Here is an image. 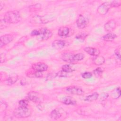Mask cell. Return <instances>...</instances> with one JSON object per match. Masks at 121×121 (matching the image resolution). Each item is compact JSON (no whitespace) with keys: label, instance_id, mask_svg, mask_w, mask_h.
<instances>
[{"label":"cell","instance_id":"6da1fadb","mask_svg":"<svg viewBox=\"0 0 121 121\" xmlns=\"http://www.w3.org/2000/svg\"><path fill=\"white\" fill-rule=\"evenodd\" d=\"M21 20V17L19 12L17 10H12L5 13L3 20L7 24H16Z\"/></svg>","mask_w":121,"mask_h":121},{"label":"cell","instance_id":"7a4b0ae2","mask_svg":"<svg viewBox=\"0 0 121 121\" xmlns=\"http://www.w3.org/2000/svg\"><path fill=\"white\" fill-rule=\"evenodd\" d=\"M31 112L27 107L19 106L13 112V115L17 118H27L31 115Z\"/></svg>","mask_w":121,"mask_h":121},{"label":"cell","instance_id":"3957f363","mask_svg":"<svg viewBox=\"0 0 121 121\" xmlns=\"http://www.w3.org/2000/svg\"><path fill=\"white\" fill-rule=\"evenodd\" d=\"M28 99L35 103H40L43 100V95L38 92L31 91L27 94Z\"/></svg>","mask_w":121,"mask_h":121},{"label":"cell","instance_id":"277c9868","mask_svg":"<svg viewBox=\"0 0 121 121\" xmlns=\"http://www.w3.org/2000/svg\"><path fill=\"white\" fill-rule=\"evenodd\" d=\"M39 30L40 34L38 36L41 40H46L50 38L52 35V32L47 28H42Z\"/></svg>","mask_w":121,"mask_h":121},{"label":"cell","instance_id":"5b68a950","mask_svg":"<svg viewBox=\"0 0 121 121\" xmlns=\"http://www.w3.org/2000/svg\"><path fill=\"white\" fill-rule=\"evenodd\" d=\"M65 92L68 94L81 95L84 94V91L78 86H69L65 88Z\"/></svg>","mask_w":121,"mask_h":121},{"label":"cell","instance_id":"8992f818","mask_svg":"<svg viewBox=\"0 0 121 121\" xmlns=\"http://www.w3.org/2000/svg\"><path fill=\"white\" fill-rule=\"evenodd\" d=\"M88 22L87 18L84 17L83 15L80 14L78 16L77 21L76 24L78 28L80 29H83L86 27Z\"/></svg>","mask_w":121,"mask_h":121},{"label":"cell","instance_id":"52a82bcc","mask_svg":"<svg viewBox=\"0 0 121 121\" xmlns=\"http://www.w3.org/2000/svg\"><path fill=\"white\" fill-rule=\"evenodd\" d=\"M48 66L44 63L43 62H37L32 64V69L37 72H43L45 71L48 69Z\"/></svg>","mask_w":121,"mask_h":121},{"label":"cell","instance_id":"ba28073f","mask_svg":"<svg viewBox=\"0 0 121 121\" xmlns=\"http://www.w3.org/2000/svg\"><path fill=\"white\" fill-rule=\"evenodd\" d=\"M110 7V2H104L98 7L97 12L101 15H104L107 13Z\"/></svg>","mask_w":121,"mask_h":121},{"label":"cell","instance_id":"9c48e42d","mask_svg":"<svg viewBox=\"0 0 121 121\" xmlns=\"http://www.w3.org/2000/svg\"><path fill=\"white\" fill-rule=\"evenodd\" d=\"M14 39V37L12 35L10 34H6L4 35H2L0 37V47H2L4 45H5L11 42Z\"/></svg>","mask_w":121,"mask_h":121},{"label":"cell","instance_id":"30bf717a","mask_svg":"<svg viewBox=\"0 0 121 121\" xmlns=\"http://www.w3.org/2000/svg\"><path fill=\"white\" fill-rule=\"evenodd\" d=\"M116 23L114 20L112 19L107 22L104 25V28L105 31L111 32L116 27Z\"/></svg>","mask_w":121,"mask_h":121},{"label":"cell","instance_id":"8fae6325","mask_svg":"<svg viewBox=\"0 0 121 121\" xmlns=\"http://www.w3.org/2000/svg\"><path fill=\"white\" fill-rule=\"evenodd\" d=\"M66 45L65 41L62 40H54L52 43V46L53 48L56 50H60Z\"/></svg>","mask_w":121,"mask_h":121},{"label":"cell","instance_id":"7c38bea8","mask_svg":"<svg viewBox=\"0 0 121 121\" xmlns=\"http://www.w3.org/2000/svg\"><path fill=\"white\" fill-rule=\"evenodd\" d=\"M69 29L66 26H62L60 27L58 31V35L59 36L65 38L69 36Z\"/></svg>","mask_w":121,"mask_h":121},{"label":"cell","instance_id":"4fadbf2b","mask_svg":"<svg viewBox=\"0 0 121 121\" xmlns=\"http://www.w3.org/2000/svg\"><path fill=\"white\" fill-rule=\"evenodd\" d=\"M84 51L91 56H96L100 54V51L98 49L93 47H86L84 48Z\"/></svg>","mask_w":121,"mask_h":121},{"label":"cell","instance_id":"5bb4252c","mask_svg":"<svg viewBox=\"0 0 121 121\" xmlns=\"http://www.w3.org/2000/svg\"><path fill=\"white\" fill-rule=\"evenodd\" d=\"M73 54L70 53H64L61 56V59L66 62H73Z\"/></svg>","mask_w":121,"mask_h":121},{"label":"cell","instance_id":"9a60e30c","mask_svg":"<svg viewBox=\"0 0 121 121\" xmlns=\"http://www.w3.org/2000/svg\"><path fill=\"white\" fill-rule=\"evenodd\" d=\"M116 37L117 35H116V34H115L114 33L110 32L109 33H107L105 35H104L103 37V39L105 41L111 42L114 40Z\"/></svg>","mask_w":121,"mask_h":121},{"label":"cell","instance_id":"2e32d148","mask_svg":"<svg viewBox=\"0 0 121 121\" xmlns=\"http://www.w3.org/2000/svg\"><path fill=\"white\" fill-rule=\"evenodd\" d=\"M50 115L52 119L57 120L60 118L61 116V113L58 109H55L52 111Z\"/></svg>","mask_w":121,"mask_h":121},{"label":"cell","instance_id":"e0dca14e","mask_svg":"<svg viewBox=\"0 0 121 121\" xmlns=\"http://www.w3.org/2000/svg\"><path fill=\"white\" fill-rule=\"evenodd\" d=\"M62 102L67 105H75L76 104V101L70 96L65 97L62 100Z\"/></svg>","mask_w":121,"mask_h":121},{"label":"cell","instance_id":"ac0fdd59","mask_svg":"<svg viewBox=\"0 0 121 121\" xmlns=\"http://www.w3.org/2000/svg\"><path fill=\"white\" fill-rule=\"evenodd\" d=\"M105 61V59L103 56H96L93 60V62L95 64L97 65H101L104 63Z\"/></svg>","mask_w":121,"mask_h":121},{"label":"cell","instance_id":"d6986e66","mask_svg":"<svg viewBox=\"0 0 121 121\" xmlns=\"http://www.w3.org/2000/svg\"><path fill=\"white\" fill-rule=\"evenodd\" d=\"M18 80V76L17 75H13L9 77L6 81V83L8 85H12L15 84Z\"/></svg>","mask_w":121,"mask_h":121},{"label":"cell","instance_id":"ffe728a7","mask_svg":"<svg viewBox=\"0 0 121 121\" xmlns=\"http://www.w3.org/2000/svg\"><path fill=\"white\" fill-rule=\"evenodd\" d=\"M98 96H99V94L96 92H95L92 94L91 95H90L87 96L86 97L85 100L88 102H93L96 100L98 99Z\"/></svg>","mask_w":121,"mask_h":121},{"label":"cell","instance_id":"44dd1931","mask_svg":"<svg viewBox=\"0 0 121 121\" xmlns=\"http://www.w3.org/2000/svg\"><path fill=\"white\" fill-rule=\"evenodd\" d=\"M31 22L35 23L37 24H42V23H45V21H44V19H43V17L36 16L34 17L31 19Z\"/></svg>","mask_w":121,"mask_h":121},{"label":"cell","instance_id":"7402d4cb","mask_svg":"<svg viewBox=\"0 0 121 121\" xmlns=\"http://www.w3.org/2000/svg\"><path fill=\"white\" fill-rule=\"evenodd\" d=\"M61 70L66 73H70L75 70V69L71 67L70 65L66 64L64 65L61 67Z\"/></svg>","mask_w":121,"mask_h":121},{"label":"cell","instance_id":"603a6c76","mask_svg":"<svg viewBox=\"0 0 121 121\" xmlns=\"http://www.w3.org/2000/svg\"><path fill=\"white\" fill-rule=\"evenodd\" d=\"M120 95H121V90L120 87H118L116 88L111 93V96L114 99L118 98L120 96Z\"/></svg>","mask_w":121,"mask_h":121},{"label":"cell","instance_id":"cb8c5ba5","mask_svg":"<svg viewBox=\"0 0 121 121\" xmlns=\"http://www.w3.org/2000/svg\"><path fill=\"white\" fill-rule=\"evenodd\" d=\"M85 57V55L83 53H78L76 54H73V61H80L82 60Z\"/></svg>","mask_w":121,"mask_h":121},{"label":"cell","instance_id":"d4e9b609","mask_svg":"<svg viewBox=\"0 0 121 121\" xmlns=\"http://www.w3.org/2000/svg\"><path fill=\"white\" fill-rule=\"evenodd\" d=\"M103 72V70L101 68H97L93 71V73L96 77H98L102 74Z\"/></svg>","mask_w":121,"mask_h":121},{"label":"cell","instance_id":"484cf974","mask_svg":"<svg viewBox=\"0 0 121 121\" xmlns=\"http://www.w3.org/2000/svg\"><path fill=\"white\" fill-rule=\"evenodd\" d=\"M87 36V35L85 33H80L78 34L76 36V38L77 39H79V40H84L86 38V37Z\"/></svg>","mask_w":121,"mask_h":121},{"label":"cell","instance_id":"4316f807","mask_svg":"<svg viewBox=\"0 0 121 121\" xmlns=\"http://www.w3.org/2000/svg\"><path fill=\"white\" fill-rule=\"evenodd\" d=\"M18 104L20 106L27 107V106L28 105V102L26 100L23 99V100H21L20 101H19Z\"/></svg>","mask_w":121,"mask_h":121},{"label":"cell","instance_id":"83f0119b","mask_svg":"<svg viewBox=\"0 0 121 121\" xmlns=\"http://www.w3.org/2000/svg\"><path fill=\"white\" fill-rule=\"evenodd\" d=\"M69 73H66L61 70V71H60L57 73H56V76L58 77H66L69 76Z\"/></svg>","mask_w":121,"mask_h":121},{"label":"cell","instance_id":"f1b7e54d","mask_svg":"<svg viewBox=\"0 0 121 121\" xmlns=\"http://www.w3.org/2000/svg\"><path fill=\"white\" fill-rule=\"evenodd\" d=\"M110 3L111 7H118L120 6L121 5L120 2L119 1H116V0L111 1V2H110Z\"/></svg>","mask_w":121,"mask_h":121},{"label":"cell","instance_id":"f546056e","mask_svg":"<svg viewBox=\"0 0 121 121\" xmlns=\"http://www.w3.org/2000/svg\"><path fill=\"white\" fill-rule=\"evenodd\" d=\"M82 76L84 78L87 79L91 78L92 77V74L90 72H85L84 73H83Z\"/></svg>","mask_w":121,"mask_h":121},{"label":"cell","instance_id":"4dcf8cb0","mask_svg":"<svg viewBox=\"0 0 121 121\" xmlns=\"http://www.w3.org/2000/svg\"><path fill=\"white\" fill-rule=\"evenodd\" d=\"M109 95L106 93H103L100 95V100L101 101H104L107 99Z\"/></svg>","mask_w":121,"mask_h":121},{"label":"cell","instance_id":"1f68e13d","mask_svg":"<svg viewBox=\"0 0 121 121\" xmlns=\"http://www.w3.org/2000/svg\"><path fill=\"white\" fill-rule=\"evenodd\" d=\"M40 7H41L40 4H39V3H37L36 4H35V5L31 6L30 7V8L31 10L35 11V10H38V9H40Z\"/></svg>","mask_w":121,"mask_h":121},{"label":"cell","instance_id":"d6a6232c","mask_svg":"<svg viewBox=\"0 0 121 121\" xmlns=\"http://www.w3.org/2000/svg\"><path fill=\"white\" fill-rule=\"evenodd\" d=\"M39 34H40V32H39V29H35V30H33L31 32L30 35L32 36H38L39 35Z\"/></svg>","mask_w":121,"mask_h":121},{"label":"cell","instance_id":"836d02e7","mask_svg":"<svg viewBox=\"0 0 121 121\" xmlns=\"http://www.w3.org/2000/svg\"><path fill=\"white\" fill-rule=\"evenodd\" d=\"M115 54L117 57V58L120 60L121 59V53H120V48H117L115 50Z\"/></svg>","mask_w":121,"mask_h":121}]
</instances>
